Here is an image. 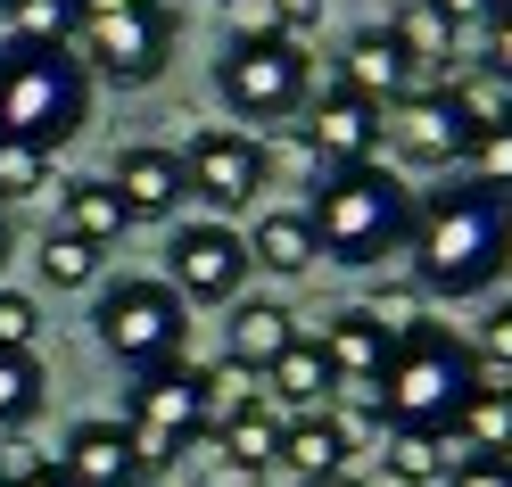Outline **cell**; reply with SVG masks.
Instances as JSON below:
<instances>
[{
    "label": "cell",
    "instance_id": "f35d334b",
    "mask_svg": "<svg viewBox=\"0 0 512 487\" xmlns=\"http://www.w3.org/2000/svg\"><path fill=\"white\" fill-rule=\"evenodd\" d=\"M34 471H50V454H42V446H25V438L0 446V487H17V479H34Z\"/></svg>",
    "mask_w": 512,
    "mask_h": 487
},
{
    "label": "cell",
    "instance_id": "5bb4252c",
    "mask_svg": "<svg viewBox=\"0 0 512 487\" xmlns=\"http://www.w3.org/2000/svg\"><path fill=\"white\" fill-rule=\"evenodd\" d=\"M58 471H67L75 487H141V479H149V454H141V438L124 430V421L91 413V421H75V430H67Z\"/></svg>",
    "mask_w": 512,
    "mask_h": 487
},
{
    "label": "cell",
    "instance_id": "f546056e",
    "mask_svg": "<svg viewBox=\"0 0 512 487\" xmlns=\"http://www.w3.org/2000/svg\"><path fill=\"white\" fill-rule=\"evenodd\" d=\"M364 314L380 322V339H413V331H430V298H422V289H413V281H380L372 289V298H364Z\"/></svg>",
    "mask_w": 512,
    "mask_h": 487
},
{
    "label": "cell",
    "instance_id": "52a82bcc",
    "mask_svg": "<svg viewBox=\"0 0 512 487\" xmlns=\"http://www.w3.org/2000/svg\"><path fill=\"white\" fill-rule=\"evenodd\" d=\"M215 91L240 124H290L314 91V67L298 42H232L215 58Z\"/></svg>",
    "mask_w": 512,
    "mask_h": 487
},
{
    "label": "cell",
    "instance_id": "60d3db41",
    "mask_svg": "<svg viewBox=\"0 0 512 487\" xmlns=\"http://www.w3.org/2000/svg\"><path fill=\"white\" fill-rule=\"evenodd\" d=\"M273 17H281V34H314V25H323V0H273Z\"/></svg>",
    "mask_w": 512,
    "mask_h": 487
},
{
    "label": "cell",
    "instance_id": "ee69618b",
    "mask_svg": "<svg viewBox=\"0 0 512 487\" xmlns=\"http://www.w3.org/2000/svg\"><path fill=\"white\" fill-rule=\"evenodd\" d=\"M331 487H364V479H331Z\"/></svg>",
    "mask_w": 512,
    "mask_h": 487
},
{
    "label": "cell",
    "instance_id": "8fae6325",
    "mask_svg": "<svg viewBox=\"0 0 512 487\" xmlns=\"http://www.w3.org/2000/svg\"><path fill=\"white\" fill-rule=\"evenodd\" d=\"M124 430L141 438L149 463H166L182 438L207 430V397H199V372L190 364H157V372H133V397H124Z\"/></svg>",
    "mask_w": 512,
    "mask_h": 487
},
{
    "label": "cell",
    "instance_id": "ac0fdd59",
    "mask_svg": "<svg viewBox=\"0 0 512 487\" xmlns=\"http://www.w3.org/2000/svg\"><path fill=\"white\" fill-rule=\"evenodd\" d=\"M331 397H339V372L323 364V347L298 331V347L265 372V405H273L281 421H298V413H331Z\"/></svg>",
    "mask_w": 512,
    "mask_h": 487
},
{
    "label": "cell",
    "instance_id": "836d02e7",
    "mask_svg": "<svg viewBox=\"0 0 512 487\" xmlns=\"http://www.w3.org/2000/svg\"><path fill=\"white\" fill-rule=\"evenodd\" d=\"M471 355H479V372H488V380H512V298L488 306V322H479Z\"/></svg>",
    "mask_w": 512,
    "mask_h": 487
},
{
    "label": "cell",
    "instance_id": "4dcf8cb0",
    "mask_svg": "<svg viewBox=\"0 0 512 487\" xmlns=\"http://www.w3.org/2000/svg\"><path fill=\"white\" fill-rule=\"evenodd\" d=\"M42 190H67L58 166L42 149H25V141H0V207H9V199H42Z\"/></svg>",
    "mask_w": 512,
    "mask_h": 487
},
{
    "label": "cell",
    "instance_id": "e0dca14e",
    "mask_svg": "<svg viewBox=\"0 0 512 487\" xmlns=\"http://www.w3.org/2000/svg\"><path fill=\"white\" fill-rule=\"evenodd\" d=\"M347 430L331 413H298V421H281V454L273 463L290 471V479H306V487H331V479H347Z\"/></svg>",
    "mask_w": 512,
    "mask_h": 487
},
{
    "label": "cell",
    "instance_id": "e575fe53",
    "mask_svg": "<svg viewBox=\"0 0 512 487\" xmlns=\"http://www.w3.org/2000/svg\"><path fill=\"white\" fill-rule=\"evenodd\" d=\"M34 339H42V306L25 298V289H0V347H9V355H34Z\"/></svg>",
    "mask_w": 512,
    "mask_h": 487
},
{
    "label": "cell",
    "instance_id": "bcb514c9",
    "mask_svg": "<svg viewBox=\"0 0 512 487\" xmlns=\"http://www.w3.org/2000/svg\"><path fill=\"white\" fill-rule=\"evenodd\" d=\"M0 9H9V0H0Z\"/></svg>",
    "mask_w": 512,
    "mask_h": 487
},
{
    "label": "cell",
    "instance_id": "5b68a950",
    "mask_svg": "<svg viewBox=\"0 0 512 487\" xmlns=\"http://www.w3.org/2000/svg\"><path fill=\"white\" fill-rule=\"evenodd\" d=\"M91 331H100V347L124 372H157V364H182L190 314L166 281H108L100 306H91Z\"/></svg>",
    "mask_w": 512,
    "mask_h": 487
},
{
    "label": "cell",
    "instance_id": "d4e9b609",
    "mask_svg": "<svg viewBox=\"0 0 512 487\" xmlns=\"http://www.w3.org/2000/svg\"><path fill=\"white\" fill-rule=\"evenodd\" d=\"M215 446H223V463H232V471H273V454H281V413L273 405H248V413H232V421H223V430H215Z\"/></svg>",
    "mask_w": 512,
    "mask_h": 487
},
{
    "label": "cell",
    "instance_id": "6da1fadb",
    "mask_svg": "<svg viewBox=\"0 0 512 487\" xmlns=\"http://www.w3.org/2000/svg\"><path fill=\"white\" fill-rule=\"evenodd\" d=\"M405 256H413V289L422 298H488L512 273V207L496 190L446 174L438 190H413Z\"/></svg>",
    "mask_w": 512,
    "mask_h": 487
},
{
    "label": "cell",
    "instance_id": "9a60e30c",
    "mask_svg": "<svg viewBox=\"0 0 512 487\" xmlns=\"http://www.w3.org/2000/svg\"><path fill=\"white\" fill-rule=\"evenodd\" d=\"M339 91L389 116L397 100H413V91H422V75H413V58L397 50V34H389V25H364V34H347V58H339Z\"/></svg>",
    "mask_w": 512,
    "mask_h": 487
},
{
    "label": "cell",
    "instance_id": "7a4b0ae2",
    "mask_svg": "<svg viewBox=\"0 0 512 487\" xmlns=\"http://www.w3.org/2000/svg\"><path fill=\"white\" fill-rule=\"evenodd\" d=\"M91 124V75L75 50L42 42H0V141H25L58 157Z\"/></svg>",
    "mask_w": 512,
    "mask_h": 487
},
{
    "label": "cell",
    "instance_id": "4316f807",
    "mask_svg": "<svg viewBox=\"0 0 512 487\" xmlns=\"http://www.w3.org/2000/svg\"><path fill=\"white\" fill-rule=\"evenodd\" d=\"M9 42H42V50H75V34H83V9L75 0H9Z\"/></svg>",
    "mask_w": 512,
    "mask_h": 487
},
{
    "label": "cell",
    "instance_id": "44dd1931",
    "mask_svg": "<svg viewBox=\"0 0 512 487\" xmlns=\"http://www.w3.org/2000/svg\"><path fill=\"white\" fill-rule=\"evenodd\" d=\"M463 454H471V446H463L455 430H397V421L380 430V471H397V479H413V487L446 479Z\"/></svg>",
    "mask_w": 512,
    "mask_h": 487
},
{
    "label": "cell",
    "instance_id": "7402d4cb",
    "mask_svg": "<svg viewBox=\"0 0 512 487\" xmlns=\"http://www.w3.org/2000/svg\"><path fill=\"white\" fill-rule=\"evenodd\" d=\"M455 438H463L471 454H488V463H512V380H488V372H479V388H471L463 413H455Z\"/></svg>",
    "mask_w": 512,
    "mask_h": 487
},
{
    "label": "cell",
    "instance_id": "4fadbf2b",
    "mask_svg": "<svg viewBox=\"0 0 512 487\" xmlns=\"http://www.w3.org/2000/svg\"><path fill=\"white\" fill-rule=\"evenodd\" d=\"M100 182L116 190L124 223H174L182 199H190V182H182V149H166V141H133V149H116V166H108Z\"/></svg>",
    "mask_w": 512,
    "mask_h": 487
},
{
    "label": "cell",
    "instance_id": "ffe728a7",
    "mask_svg": "<svg viewBox=\"0 0 512 487\" xmlns=\"http://www.w3.org/2000/svg\"><path fill=\"white\" fill-rule=\"evenodd\" d=\"M248 265H265V273H281V281H298V273L323 265V248H314V232H306V207H273V215H256V232H248Z\"/></svg>",
    "mask_w": 512,
    "mask_h": 487
},
{
    "label": "cell",
    "instance_id": "9c48e42d",
    "mask_svg": "<svg viewBox=\"0 0 512 487\" xmlns=\"http://www.w3.org/2000/svg\"><path fill=\"white\" fill-rule=\"evenodd\" d=\"M166 289L182 306H232L248 289V240L232 232V223H182V232L166 240Z\"/></svg>",
    "mask_w": 512,
    "mask_h": 487
},
{
    "label": "cell",
    "instance_id": "8992f818",
    "mask_svg": "<svg viewBox=\"0 0 512 487\" xmlns=\"http://www.w3.org/2000/svg\"><path fill=\"white\" fill-rule=\"evenodd\" d=\"M174 0H141V9H116V17H83V34H75V58H83V75L91 83H116V91H141L166 75V58H174Z\"/></svg>",
    "mask_w": 512,
    "mask_h": 487
},
{
    "label": "cell",
    "instance_id": "ba28073f",
    "mask_svg": "<svg viewBox=\"0 0 512 487\" xmlns=\"http://www.w3.org/2000/svg\"><path fill=\"white\" fill-rule=\"evenodd\" d=\"M265 141L240 133V124H207V133H190L182 141V182H190V199H207L215 223L223 215H240L256 190H265Z\"/></svg>",
    "mask_w": 512,
    "mask_h": 487
},
{
    "label": "cell",
    "instance_id": "277c9868",
    "mask_svg": "<svg viewBox=\"0 0 512 487\" xmlns=\"http://www.w3.org/2000/svg\"><path fill=\"white\" fill-rule=\"evenodd\" d=\"M479 388V355L471 339H446L438 322L430 331H413L389 347V372H380V413L397 421V430H455L463 397Z\"/></svg>",
    "mask_w": 512,
    "mask_h": 487
},
{
    "label": "cell",
    "instance_id": "30bf717a",
    "mask_svg": "<svg viewBox=\"0 0 512 487\" xmlns=\"http://www.w3.org/2000/svg\"><path fill=\"white\" fill-rule=\"evenodd\" d=\"M380 133H389V157L413 174H463V149H471V124L463 108L446 100V83H422L413 100H397L389 116H380Z\"/></svg>",
    "mask_w": 512,
    "mask_h": 487
},
{
    "label": "cell",
    "instance_id": "74e56055",
    "mask_svg": "<svg viewBox=\"0 0 512 487\" xmlns=\"http://www.w3.org/2000/svg\"><path fill=\"white\" fill-rule=\"evenodd\" d=\"M446 487H512V463H488V454H463V463L446 471Z\"/></svg>",
    "mask_w": 512,
    "mask_h": 487
},
{
    "label": "cell",
    "instance_id": "83f0119b",
    "mask_svg": "<svg viewBox=\"0 0 512 487\" xmlns=\"http://www.w3.org/2000/svg\"><path fill=\"white\" fill-rule=\"evenodd\" d=\"M42 397H50L42 355H9L0 347V430H25V421L42 413Z\"/></svg>",
    "mask_w": 512,
    "mask_h": 487
},
{
    "label": "cell",
    "instance_id": "d6986e66",
    "mask_svg": "<svg viewBox=\"0 0 512 487\" xmlns=\"http://www.w3.org/2000/svg\"><path fill=\"white\" fill-rule=\"evenodd\" d=\"M298 347V314L281 306V298H232V364H248V372H273L281 355Z\"/></svg>",
    "mask_w": 512,
    "mask_h": 487
},
{
    "label": "cell",
    "instance_id": "2e32d148",
    "mask_svg": "<svg viewBox=\"0 0 512 487\" xmlns=\"http://www.w3.org/2000/svg\"><path fill=\"white\" fill-rule=\"evenodd\" d=\"M306 339L323 347V364H331L339 380H380V372H389V339H380V322H372L364 306H339V314H323Z\"/></svg>",
    "mask_w": 512,
    "mask_h": 487
},
{
    "label": "cell",
    "instance_id": "ab89813d",
    "mask_svg": "<svg viewBox=\"0 0 512 487\" xmlns=\"http://www.w3.org/2000/svg\"><path fill=\"white\" fill-rule=\"evenodd\" d=\"M430 9H438L446 25H455V34H488V17H496L488 0H430Z\"/></svg>",
    "mask_w": 512,
    "mask_h": 487
},
{
    "label": "cell",
    "instance_id": "f1b7e54d",
    "mask_svg": "<svg viewBox=\"0 0 512 487\" xmlns=\"http://www.w3.org/2000/svg\"><path fill=\"white\" fill-rule=\"evenodd\" d=\"M446 100L463 108L471 141H479V133H496V124H512V91H504L488 67H471V75H446Z\"/></svg>",
    "mask_w": 512,
    "mask_h": 487
},
{
    "label": "cell",
    "instance_id": "f6af8a7d",
    "mask_svg": "<svg viewBox=\"0 0 512 487\" xmlns=\"http://www.w3.org/2000/svg\"><path fill=\"white\" fill-rule=\"evenodd\" d=\"M141 487H157V479H141Z\"/></svg>",
    "mask_w": 512,
    "mask_h": 487
},
{
    "label": "cell",
    "instance_id": "1f68e13d",
    "mask_svg": "<svg viewBox=\"0 0 512 487\" xmlns=\"http://www.w3.org/2000/svg\"><path fill=\"white\" fill-rule=\"evenodd\" d=\"M34 265H42V281H50V289H91V281H100V248H83L75 232H50Z\"/></svg>",
    "mask_w": 512,
    "mask_h": 487
},
{
    "label": "cell",
    "instance_id": "7bdbcfd3",
    "mask_svg": "<svg viewBox=\"0 0 512 487\" xmlns=\"http://www.w3.org/2000/svg\"><path fill=\"white\" fill-rule=\"evenodd\" d=\"M0 265H9V215H0Z\"/></svg>",
    "mask_w": 512,
    "mask_h": 487
},
{
    "label": "cell",
    "instance_id": "484cf974",
    "mask_svg": "<svg viewBox=\"0 0 512 487\" xmlns=\"http://www.w3.org/2000/svg\"><path fill=\"white\" fill-rule=\"evenodd\" d=\"M199 397H207V430H223V421H232V413L265 405V372L232 364V355H215V364H199Z\"/></svg>",
    "mask_w": 512,
    "mask_h": 487
},
{
    "label": "cell",
    "instance_id": "cb8c5ba5",
    "mask_svg": "<svg viewBox=\"0 0 512 487\" xmlns=\"http://www.w3.org/2000/svg\"><path fill=\"white\" fill-rule=\"evenodd\" d=\"M389 34H397V50L413 58V75H422V83H446V58H455V42H463V34L430 9V0H397Z\"/></svg>",
    "mask_w": 512,
    "mask_h": 487
},
{
    "label": "cell",
    "instance_id": "3957f363",
    "mask_svg": "<svg viewBox=\"0 0 512 487\" xmlns=\"http://www.w3.org/2000/svg\"><path fill=\"white\" fill-rule=\"evenodd\" d=\"M306 232L331 265H380V256H405L413 232V190L389 166H347L314 182V207H306Z\"/></svg>",
    "mask_w": 512,
    "mask_h": 487
},
{
    "label": "cell",
    "instance_id": "7c38bea8",
    "mask_svg": "<svg viewBox=\"0 0 512 487\" xmlns=\"http://www.w3.org/2000/svg\"><path fill=\"white\" fill-rule=\"evenodd\" d=\"M290 133L306 141V157H314L323 174L380 166V149H389V133H380V108L347 100L339 83H331V91H306V108H298V124H290Z\"/></svg>",
    "mask_w": 512,
    "mask_h": 487
},
{
    "label": "cell",
    "instance_id": "b9f144b4",
    "mask_svg": "<svg viewBox=\"0 0 512 487\" xmlns=\"http://www.w3.org/2000/svg\"><path fill=\"white\" fill-rule=\"evenodd\" d=\"M17 487H75V479H67V471L50 463V471H34V479H17Z\"/></svg>",
    "mask_w": 512,
    "mask_h": 487
},
{
    "label": "cell",
    "instance_id": "d6a6232c",
    "mask_svg": "<svg viewBox=\"0 0 512 487\" xmlns=\"http://www.w3.org/2000/svg\"><path fill=\"white\" fill-rule=\"evenodd\" d=\"M463 182L496 190V199L512 207V124H496V133H479V141L463 149Z\"/></svg>",
    "mask_w": 512,
    "mask_h": 487
},
{
    "label": "cell",
    "instance_id": "8d00e7d4",
    "mask_svg": "<svg viewBox=\"0 0 512 487\" xmlns=\"http://www.w3.org/2000/svg\"><path fill=\"white\" fill-rule=\"evenodd\" d=\"M479 67H488V75L512 91V9H504V17H488V34H479Z\"/></svg>",
    "mask_w": 512,
    "mask_h": 487
},
{
    "label": "cell",
    "instance_id": "603a6c76",
    "mask_svg": "<svg viewBox=\"0 0 512 487\" xmlns=\"http://www.w3.org/2000/svg\"><path fill=\"white\" fill-rule=\"evenodd\" d=\"M58 215H67V223H58V232H75L83 248H116L124 232H133V223H124V207H116V190L100 182V174H83V182H67V190H58Z\"/></svg>",
    "mask_w": 512,
    "mask_h": 487
},
{
    "label": "cell",
    "instance_id": "d590c367",
    "mask_svg": "<svg viewBox=\"0 0 512 487\" xmlns=\"http://www.w3.org/2000/svg\"><path fill=\"white\" fill-rule=\"evenodd\" d=\"M232 42H290L273 17V0H232Z\"/></svg>",
    "mask_w": 512,
    "mask_h": 487
}]
</instances>
